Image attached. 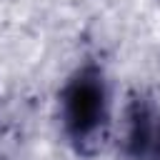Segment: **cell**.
Instances as JSON below:
<instances>
[{
  "label": "cell",
  "mask_w": 160,
  "mask_h": 160,
  "mask_svg": "<svg viewBox=\"0 0 160 160\" xmlns=\"http://www.w3.org/2000/svg\"><path fill=\"white\" fill-rule=\"evenodd\" d=\"M60 118L65 135L80 152H92L108 125V85L95 65L78 68L60 90Z\"/></svg>",
  "instance_id": "6da1fadb"
},
{
  "label": "cell",
  "mask_w": 160,
  "mask_h": 160,
  "mask_svg": "<svg viewBox=\"0 0 160 160\" xmlns=\"http://www.w3.org/2000/svg\"><path fill=\"white\" fill-rule=\"evenodd\" d=\"M158 130L155 108L148 92L135 90L128 98L122 112V150L130 160H145Z\"/></svg>",
  "instance_id": "7a4b0ae2"
},
{
  "label": "cell",
  "mask_w": 160,
  "mask_h": 160,
  "mask_svg": "<svg viewBox=\"0 0 160 160\" xmlns=\"http://www.w3.org/2000/svg\"><path fill=\"white\" fill-rule=\"evenodd\" d=\"M145 160H160V120H158V130H155V138H152V145H150Z\"/></svg>",
  "instance_id": "3957f363"
}]
</instances>
